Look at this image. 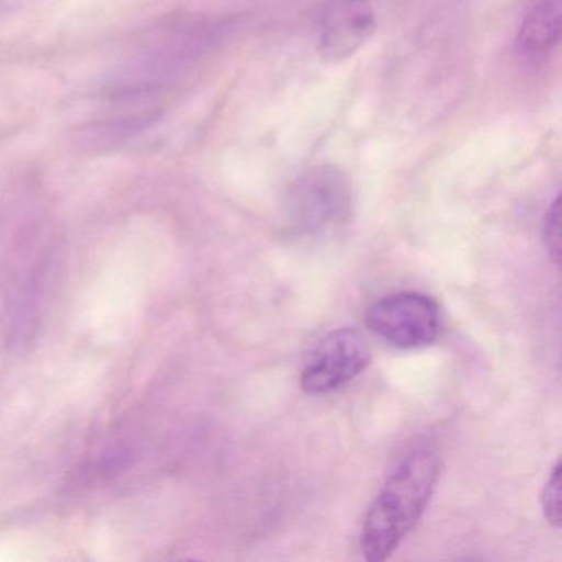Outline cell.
<instances>
[{
	"mask_svg": "<svg viewBox=\"0 0 562 562\" xmlns=\"http://www.w3.org/2000/svg\"><path fill=\"white\" fill-rule=\"evenodd\" d=\"M542 513L549 525L561 526V462H555L541 493Z\"/></svg>",
	"mask_w": 562,
	"mask_h": 562,
	"instance_id": "obj_8",
	"label": "cell"
},
{
	"mask_svg": "<svg viewBox=\"0 0 562 562\" xmlns=\"http://www.w3.org/2000/svg\"><path fill=\"white\" fill-rule=\"evenodd\" d=\"M368 328L401 350L429 347L442 327L439 305L419 292H397L374 302L367 312Z\"/></svg>",
	"mask_w": 562,
	"mask_h": 562,
	"instance_id": "obj_3",
	"label": "cell"
},
{
	"mask_svg": "<svg viewBox=\"0 0 562 562\" xmlns=\"http://www.w3.org/2000/svg\"><path fill=\"white\" fill-rule=\"evenodd\" d=\"M376 29L373 0H331L318 25V55L331 64L348 60Z\"/></svg>",
	"mask_w": 562,
	"mask_h": 562,
	"instance_id": "obj_5",
	"label": "cell"
},
{
	"mask_svg": "<svg viewBox=\"0 0 562 562\" xmlns=\"http://www.w3.org/2000/svg\"><path fill=\"white\" fill-rule=\"evenodd\" d=\"M31 2L32 0H0V15L15 14Z\"/></svg>",
	"mask_w": 562,
	"mask_h": 562,
	"instance_id": "obj_9",
	"label": "cell"
},
{
	"mask_svg": "<svg viewBox=\"0 0 562 562\" xmlns=\"http://www.w3.org/2000/svg\"><path fill=\"white\" fill-rule=\"evenodd\" d=\"M542 241L549 259L558 265L561 258V199L554 196L542 220Z\"/></svg>",
	"mask_w": 562,
	"mask_h": 562,
	"instance_id": "obj_7",
	"label": "cell"
},
{
	"mask_svg": "<svg viewBox=\"0 0 562 562\" xmlns=\"http://www.w3.org/2000/svg\"><path fill=\"white\" fill-rule=\"evenodd\" d=\"M353 190L344 170L317 166L295 179L285 199V218L301 236H324L348 225Z\"/></svg>",
	"mask_w": 562,
	"mask_h": 562,
	"instance_id": "obj_2",
	"label": "cell"
},
{
	"mask_svg": "<svg viewBox=\"0 0 562 562\" xmlns=\"http://www.w3.org/2000/svg\"><path fill=\"white\" fill-rule=\"evenodd\" d=\"M440 453L430 446L411 450L387 476L364 516L361 552L386 561L423 518L440 476Z\"/></svg>",
	"mask_w": 562,
	"mask_h": 562,
	"instance_id": "obj_1",
	"label": "cell"
},
{
	"mask_svg": "<svg viewBox=\"0 0 562 562\" xmlns=\"http://www.w3.org/2000/svg\"><path fill=\"white\" fill-rule=\"evenodd\" d=\"M561 0H532L516 34V55L522 65L548 64L561 41Z\"/></svg>",
	"mask_w": 562,
	"mask_h": 562,
	"instance_id": "obj_6",
	"label": "cell"
},
{
	"mask_svg": "<svg viewBox=\"0 0 562 562\" xmlns=\"http://www.w3.org/2000/svg\"><path fill=\"white\" fill-rule=\"evenodd\" d=\"M371 348L358 328L328 334L315 348L301 374L302 390L312 396L334 393L367 370Z\"/></svg>",
	"mask_w": 562,
	"mask_h": 562,
	"instance_id": "obj_4",
	"label": "cell"
}]
</instances>
